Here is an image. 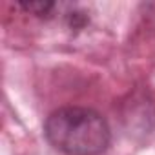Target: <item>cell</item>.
Instances as JSON below:
<instances>
[{
    "mask_svg": "<svg viewBox=\"0 0 155 155\" xmlns=\"http://www.w3.org/2000/svg\"><path fill=\"white\" fill-rule=\"evenodd\" d=\"M24 11L31 13V15H37V17H48L53 8H55V2H48V0H37V2H20L18 4Z\"/></svg>",
    "mask_w": 155,
    "mask_h": 155,
    "instance_id": "7a4b0ae2",
    "label": "cell"
},
{
    "mask_svg": "<svg viewBox=\"0 0 155 155\" xmlns=\"http://www.w3.org/2000/svg\"><path fill=\"white\" fill-rule=\"evenodd\" d=\"M44 135L64 155H102L111 140L106 119L81 106L55 110L44 122Z\"/></svg>",
    "mask_w": 155,
    "mask_h": 155,
    "instance_id": "6da1fadb",
    "label": "cell"
}]
</instances>
